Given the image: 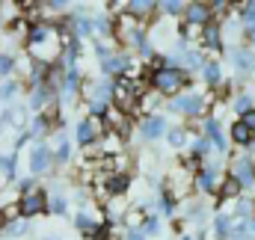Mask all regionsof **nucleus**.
I'll list each match as a JSON object with an SVG mask.
<instances>
[{"label":"nucleus","instance_id":"obj_1","mask_svg":"<svg viewBox=\"0 0 255 240\" xmlns=\"http://www.w3.org/2000/svg\"><path fill=\"white\" fill-rule=\"evenodd\" d=\"M154 86H157L160 92L172 95V92H178V89L184 86V74H181L178 68H157V74H154Z\"/></svg>","mask_w":255,"mask_h":240},{"label":"nucleus","instance_id":"obj_2","mask_svg":"<svg viewBox=\"0 0 255 240\" xmlns=\"http://www.w3.org/2000/svg\"><path fill=\"white\" fill-rule=\"evenodd\" d=\"M98 133H104V127H101V119H98V116H89V119H83L80 124H77V142H80V145L95 142Z\"/></svg>","mask_w":255,"mask_h":240},{"label":"nucleus","instance_id":"obj_3","mask_svg":"<svg viewBox=\"0 0 255 240\" xmlns=\"http://www.w3.org/2000/svg\"><path fill=\"white\" fill-rule=\"evenodd\" d=\"M45 193L42 190H27L24 193V199H21V214L24 217H33V214H39V211H45Z\"/></svg>","mask_w":255,"mask_h":240},{"label":"nucleus","instance_id":"obj_4","mask_svg":"<svg viewBox=\"0 0 255 240\" xmlns=\"http://www.w3.org/2000/svg\"><path fill=\"white\" fill-rule=\"evenodd\" d=\"M119 36H122V42H130V45H145L142 42V33L136 30V18H130V15H122V21H119Z\"/></svg>","mask_w":255,"mask_h":240},{"label":"nucleus","instance_id":"obj_5","mask_svg":"<svg viewBox=\"0 0 255 240\" xmlns=\"http://www.w3.org/2000/svg\"><path fill=\"white\" fill-rule=\"evenodd\" d=\"M202 98L199 95H181V98H175L172 101V110L175 113H187V116H196V113H202Z\"/></svg>","mask_w":255,"mask_h":240},{"label":"nucleus","instance_id":"obj_6","mask_svg":"<svg viewBox=\"0 0 255 240\" xmlns=\"http://www.w3.org/2000/svg\"><path fill=\"white\" fill-rule=\"evenodd\" d=\"M232 57H235V65H238V71H241V74L255 71V54H253V51L238 48V51H232Z\"/></svg>","mask_w":255,"mask_h":240},{"label":"nucleus","instance_id":"obj_7","mask_svg":"<svg viewBox=\"0 0 255 240\" xmlns=\"http://www.w3.org/2000/svg\"><path fill=\"white\" fill-rule=\"evenodd\" d=\"M48 166H51V151H48L45 145L33 148V154H30V169H33V172H45Z\"/></svg>","mask_w":255,"mask_h":240},{"label":"nucleus","instance_id":"obj_8","mask_svg":"<svg viewBox=\"0 0 255 240\" xmlns=\"http://www.w3.org/2000/svg\"><path fill=\"white\" fill-rule=\"evenodd\" d=\"M253 175H255V169H253V163H250V157H241L235 163V181L244 187V184H253Z\"/></svg>","mask_w":255,"mask_h":240},{"label":"nucleus","instance_id":"obj_9","mask_svg":"<svg viewBox=\"0 0 255 240\" xmlns=\"http://www.w3.org/2000/svg\"><path fill=\"white\" fill-rule=\"evenodd\" d=\"M187 18H190V24H193V27H208L211 9H208V6H202V3H193L190 9H187Z\"/></svg>","mask_w":255,"mask_h":240},{"label":"nucleus","instance_id":"obj_10","mask_svg":"<svg viewBox=\"0 0 255 240\" xmlns=\"http://www.w3.org/2000/svg\"><path fill=\"white\" fill-rule=\"evenodd\" d=\"M163 130H166V124H163L160 116H151V119L142 121V136H145V139H157Z\"/></svg>","mask_w":255,"mask_h":240},{"label":"nucleus","instance_id":"obj_11","mask_svg":"<svg viewBox=\"0 0 255 240\" xmlns=\"http://www.w3.org/2000/svg\"><path fill=\"white\" fill-rule=\"evenodd\" d=\"M205 130H208V136H205V139H208V142H214L220 151H226V139H223V133H220V124H217L214 119H208V121H205Z\"/></svg>","mask_w":255,"mask_h":240},{"label":"nucleus","instance_id":"obj_12","mask_svg":"<svg viewBox=\"0 0 255 240\" xmlns=\"http://www.w3.org/2000/svg\"><path fill=\"white\" fill-rule=\"evenodd\" d=\"M196 187L205 190V193H214V190H217V172H214V169L199 172V175H196Z\"/></svg>","mask_w":255,"mask_h":240},{"label":"nucleus","instance_id":"obj_13","mask_svg":"<svg viewBox=\"0 0 255 240\" xmlns=\"http://www.w3.org/2000/svg\"><path fill=\"white\" fill-rule=\"evenodd\" d=\"M232 136H235V142H241V145H247V142H255V130H250L244 121H238V124L232 127Z\"/></svg>","mask_w":255,"mask_h":240},{"label":"nucleus","instance_id":"obj_14","mask_svg":"<svg viewBox=\"0 0 255 240\" xmlns=\"http://www.w3.org/2000/svg\"><path fill=\"white\" fill-rule=\"evenodd\" d=\"M77 229H80L86 238H95V235H98V226H95V223H92V217H86L83 211L77 214Z\"/></svg>","mask_w":255,"mask_h":240},{"label":"nucleus","instance_id":"obj_15","mask_svg":"<svg viewBox=\"0 0 255 240\" xmlns=\"http://www.w3.org/2000/svg\"><path fill=\"white\" fill-rule=\"evenodd\" d=\"M154 9V3H148V0H133V3H128V12H130V18H142L145 12H151Z\"/></svg>","mask_w":255,"mask_h":240},{"label":"nucleus","instance_id":"obj_16","mask_svg":"<svg viewBox=\"0 0 255 240\" xmlns=\"http://www.w3.org/2000/svg\"><path fill=\"white\" fill-rule=\"evenodd\" d=\"M205 48H211V51H220V30L217 27H205Z\"/></svg>","mask_w":255,"mask_h":240},{"label":"nucleus","instance_id":"obj_17","mask_svg":"<svg viewBox=\"0 0 255 240\" xmlns=\"http://www.w3.org/2000/svg\"><path fill=\"white\" fill-rule=\"evenodd\" d=\"M214 232H217V238H229V235H232V223H229V217L220 214V217L214 220Z\"/></svg>","mask_w":255,"mask_h":240},{"label":"nucleus","instance_id":"obj_18","mask_svg":"<svg viewBox=\"0 0 255 240\" xmlns=\"http://www.w3.org/2000/svg\"><path fill=\"white\" fill-rule=\"evenodd\" d=\"M3 124H15V127H21V124H24V110H21V107H12V110H6Z\"/></svg>","mask_w":255,"mask_h":240},{"label":"nucleus","instance_id":"obj_19","mask_svg":"<svg viewBox=\"0 0 255 240\" xmlns=\"http://www.w3.org/2000/svg\"><path fill=\"white\" fill-rule=\"evenodd\" d=\"M220 193H223V199H232V196L241 193V184H238L235 178H226L223 181V187H220Z\"/></svg>","mask_w":255,"mask_h":240},{"label":"nucleus","instance_id":"obj_20","mask_svg":"<svg viewBox=\"0 0 255 240\" xmlns=\"http://www.w3.org/2000/svg\"><path fill=\"white\" fill-rule=\"evenodd\" d=\"M125 68H128L125 57H107L104 60V71H125Z\"/></svg>","mask_w":255,"mask_h":240},{"label":"nucleus","instance_id":"obj_21","mask_svg":"<svg viewBox=\"0 0 255 240\" xmlns=\"http://www.w3.org/2000/svg\"><path fill=\"white\" fill-rule=\"evenodd\" d=\"M205 80H208L211 86L220 83V65H217V62H205Z\"/></svg>","mask_w":255,"mask_h":240},{"label":"nucleus","instance_id":"obj_22","mask_svg":"<svg viewBox=\"0 0 255 240\" xmlns=\"http://www.w3.org/2000/svg\"><path fill=\"white\" fill-rule=\"evenodd\" d=\"M77 92V74L74 71H68V77H65V86H63V95L65 98H71Z\"/></svg>","mask_w":255,"mask_h":240},{"label":"nucleus","instance_id":"obj_23","mask_svg":"<svg viewBox=\"0 0 255 240\" xmlns=\"http://www.w3.org/2000/svg\"><path fill=\"white\" fill-rule=\"evenodd\" d=\"M107 190H110V193H125V190H128V178H125V175H113Z\"/></svg>","mask_w":255,"mask_h":240},{"label":"nucleus","instance_id":"obj_24","mask_svg":"<svg viewBox=\"0 0 255 240\" xmlns=\"http://www.w3.org/2000/svg\"><path fill=\"white\" fill-rule=\"evenodd\" d=\"M208 148H211V142H208L205 136H202V139H196V142H193V157H205V154H208Z\"/></svg>","mask_w":255,"mask_h":240},{"label":"nucleus","instance_id":"obj_25","mask_svg":"<svg viewBox=\"0 0 255 240\" xmlns=\"http://www.w3.org/2000/svg\"><path fill=\"white\" fill-rule=\"evenodd\" d=\"M184 139H187V130H181V127H172V130H169V142H172L175 148H178Z\"/></svg>","mask_w":255,"mask_h":240},{"label":"nucleus","instance_id":"obj_26","mask_svg":"<svg viewBox=\"0 0 255 240\" xmlns=\"http://www.w3.org/2000/svg\"><path fill=\"white\" fill-rule=\"evenodd\" d=\"M142 235H160V223H157L154 217H148V220L142 223Z\"/></svg>","mask_w":255,"mask_h":240},{"label":"nucleus","instance_id":"obj_27","mask_svg":"<svg viewBox=\"0 0 255 240\" xmlns=\"http://www.w3.org/2000/svg\"><path fill=\"white\" fill-rule=\"evenodd\" d=\"M57 160H60V163H65V160H68V142H65L63 133H60V145H57Z\"/></svg>","mask_w":255,"mask_h":240},{"label":"nucleus","instance_id":"obj_28","mask_svg":"<svg viewBox=\"0 0 255 240\" xmlns=\"http://www.w3.org/2000/svg\"><path fill=\"white\" fill-rule=\"evenodd\" d=\"M45 208H48L51 214H63V211H65V199H60V196H57V199H51Z\"/></svg>","mask_w":255,"mask_h":240},{"label":"nucleus","instance_id":"obj_29","mask_svg":"<svg viewBox=\"0 0 255 240\" xmlns=\"http://www.w3.org/2000/svg\"><path fill=\"white\" fill-rule=\"evenodd\" d=\"M235 107H238V110H241V113H250V110H253V98H250V95H241V98H238V104H235Z\"/></svg>","mask_w":255,"mask_h":240},{"label":"nucleus","instance_id":"obj_30","mask_svg":"<svg viewBox=\"0 0 255 240\" xmlns=\"http://www.w3.org/2000/svg\"><path fill=\"white\" fill-rule=\"evenodd\" d=\"M244 21H247V27L255 24V3H247V6H244Z\"/></svg>","mask_w":255,"mask_h":240},{"label":"nucleus","instance_id":"obj_31","mask_svg":"<svg viewBox=\"0 0 255 240\" xmlns=\"http://www.w3.org/2000/svg\"><path fill=\"white\" fill-rule=\"evenodd\" d=\"M6 232H9V235H24V232H27V226H24L21 220H15V223H9V226H6Z\"/></svg>","mask_w":255,"mask_h":240},{"label":"nucleus","instance_id":"obj_32","mask_svg":"<svg viewBox=\"0 0 255 240\" xmlns=\"http://www.w3.org/2000/svg\"><path fill=\"white\" fill-rule=\"evenodd\" d=\"M12 57H6V54H0V74H6V71H12Z\"/></svg>","mask_w":255,"mask_h":240},{"label":"nucleus","instance_id":"obj_33","mask_svg":"<svg viewBox=\"0 0 255 240\" xmlns=\"http://www.w3.org/2000/svg\"><path fill=\"white\" fill-rule=\"evenodd\" d=\"M160 6H163L169 15H175V12H181V9H184V6H181V3H175V0H166V3H160Z\"/></svg>","mask_w":255,"mask_h":240},{"label":"nucleus","instance_id":"obj_34","mask_svg":"<svg viewBox=\"0 0 255 240\" xmlns=\"http://www.w3.org/2000/svg\"><path fill=\"white\" fill-rule=\"evenodd\" d=\"M0 166L12 175V172H15V157H12V154H9V157H3V160H0Z\"/></svg>","mask_w":255,"mask_h":240},{"label":"nucleus","instance_id":"obj_35","mask_svg":"<svg viewBox=\"0 0 255 240\" xmlns=\"http://www.w3.org/2000/svg\"><path fill=\"white\" fill-rule=\"evenodd\" d=\"M244 124H247L250 130H255V110H250V113H247V119H244Z\"/></svg>","mask_w":255,"mask_h":240},{"label":"nucleus","instance_id":"obj_36","mask_svg":"<svg viewBox=\"0 0 255 240\" xmlns=\"http://www.w3.org/2000/svg\"><path fill=\"white\" fill-rule=\"evenodd\" d=\"M15 89H18V86H15V83H6V86H3V95H6V98H9V95H15Z\"/></svg>","mask_w":255,"mask_h":240},{"label":"nucleus","instance_id":"obj_37","mask_svg":"<svg viewBox=\"0 0 255 240\" xmlns=\"http://www.w3.org/2000/svg\"><path fill=\"white\" fill-rule=\"evenodd\" d=\"M145 238V235H142V232H136V229H133V232H128V240H142Z\"/></svg>","mask_w":255,"mask_h":240},{"label":"nucleus","instance_id":"obj_38","mask_svg":"<svg viewBox=\"0 0 255 240\" xmlns=\"http://www.w3.org/2000/svg\"><path fill=\"white\" fill-rule=\"evenodd\" d=\"M250 205H253V202H241V208H238V211H241V217H247V214H250Z\"/></svg>","mask_w":255,"mask_h":240},{"label":"nucleus","instance_id":"obj_39","mask_svg":"<svg viewBox=\"0 0 255 240\" xmlns=\"http://www.w3.org/2000/svg\"><path fill=\"white\" fill-rule=\"evenodd\" d=\"M250 39H253V45H255V24L250 27Z\"/></svg>","mask_w":255,"mask_h":240},{"label":"nucleus","instance_id":"obj_40","mask_svg":"<svg viewBox=\"0 0 255 240\" xmlns=\"http://www.w3.org/2000/svg\"><path fill=\"white\" fill-rule=\"evenodd\" d=\"M181 240H190V238H181Z\"/></svg>","mask_w":255,"mask_h":240},{"label":"nucleus","instance_id":"obj_41","mask_svg":"<svg viewBox=\"0 0 255 240\" xmlns=\"http://www.w3.org/2000/svg\"><path fill=\"white\" fill-rule=\"evenodd\" d=\"M48 240H54V238H48Z\"/></svg>","mask_w":255,"mask_h":240}]
</instances>
